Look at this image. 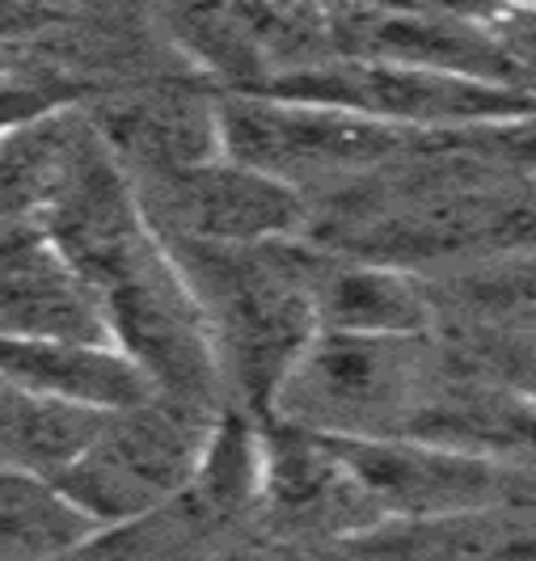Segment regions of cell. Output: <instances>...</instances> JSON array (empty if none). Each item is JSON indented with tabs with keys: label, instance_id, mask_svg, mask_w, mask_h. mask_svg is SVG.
<instances>
[{
	"label": "cell",
	"instance_id": "1",
	"mask_svg": "<svg viewBox=\"0 0 536 561\" xmlns=\"http://www.w3.org/2000/svg\"><path fill=\"white\" fill-rule=\"evenodd\" d=\"M38 228L89 283L111 342L152 380L157 397L225 414V389L195 300L98 127Z\"/></svg>",
	"mask_w": 536,
	"mask_h": 561
},
{
	"label": "cell",
	"instance_id": "2",
	"mask_svg": "<svg viewBox=\"0 0 536 561\" xmlns=\"http://www.w3.org/2000/svg\"><path fill=\"white\" fill-rule=\"evenodd\" d=\"M203 321L228 410L266 422L283 380L321 334L312 275L317 245H186L166 241Z\"/></svg>",
	"mask_w": 536,
	"mask_h": 561
},
{
	"label": "cell",
	"instance_id": "3",
	"mask_svg": "<svg viewBox=\"0 0 536 561\" xmlns=\"http://www.w3.org/2000/svg\"><path fill=\"white\" fill-rule=\"evenodd\" d=\"M444 346L426 337L317 334L283 380L266 422H287L321 439H401Z\"/></svg>",
	"mask_w": 536,
	"mask_h": 561
},
{
	"label": "cell",
	"instance_id": "4",
	"mask_svg": "<svg viewBox=\"0 0 536 561\" xmlns=\"http://www.w3.org/2000/svg\"><path fill=\"white\" fill-rule=\"evenodd\" d=\"M216 106L228 161L275 178L309 203L312 195H342L380 178L426 144L360 114L271 93H216Z\"/></svg>",
	"mask_w": 536,
	"mask_h": 561
},
{
	"label": "cell",
	"instance_id": "5",
	"mask_svg": "<svg viewBox=\"0 0 536 561\" xmlns=\"http://www.w3.org/2000/svg\"><path fill=\"white\" fill-rule=\"evenodd\" d=\"M220 414L166 397L102 422L89 448L52 485L98 533H123L186 499Z\"/></svg>",
	"mask_w": 536,
	"mask_h": 561
},
{
	"label": "cell",
	"instance_id": "6",
	"mask_svg": "<svg viewBox=\"0 0 536 561\" xmlns=\"http://www.w3.org/2000/svg\"><path fill=\"white\" fill-rule=\"evenodd\" d=\"M262 93L334 106V111L360 114V118H372L380 127H394L419 140L474 131L486 123H508V118L536 111L533 93L515 84L469 81V77L367 64V59H330L309 72L283 77Z\"/></svg>",
	"mask_w": 536,
	"mask_h": 561
},
{
	"label": "cell",
	"instance_id": "7",
	"mask_svg": "<svg viewBox=\"0 0 536 561\" xmlns=\"http://www.w3.org/2000/svg\"><path fill=\"white\" fill-rule=\"evenodd\" d=\"M152 232L186 245H275L312 228V203L275 178L228 157L198 165L127 173Z\"/></svg>",
	"mask_w": 536,
	"mask_h": 561
},
{
	"label": "cell",
	"instance_id": "8",
	"mask_svg": "<svg viewBox=\"0 0 536 561\" xmlns=\"http://www.w3.org/2000/svg\"><path fill=\"white\" fill-rule=\"evenodd\" d=\"M360 481L367 503L376 506L385 524H426L448 515H474L494 506H533L536 511V473L494 465L481 456L414 444V439H334Z\"/></svg>",
	"mask_w": 536,
	"mask_h": 561
},
{
	"label": "cell",
	"instance_id": "9",
	"mask_svg": "<svg viewBox=\"0 0 536 561\" xmlns=\"http://www.w3.org/2000/svg\"><path fill=\"white\" fill-rule=\"evenodd\" d=\"M334 59L397 64L419 72L515 84L508 51L478 18V9H431V4H326ZM528 93V89H524Z\"/></svg>",
	"mask_w": 536,
	"mask_h": 561
},
{
	"label": "cell",
	"instance_id": "10",
	"mask_svg": "<svg viewBox=\"0 0 536 561\" xmlns=\"http://www.w3.org/2000/svg\"><path fill=\"white\" fill-rule=\"evenodd\" d=\"M258 515L292 540H326L339 549L380 528V515L351 478L339 444L287 422H262Z\"/></svg>",
	"mask_w": 536,
	"mask_h": 561
},
{
	"label": "cell",
	"instance_id": "11",
	"mask_svg": "<svg viewBox=\"0 0 536 561\" xmlns=\"http://www.w3.org/2000/svg\"><path fill=\"white\" fill-rule=\"evenodd\" d=\"M0 337L114 346L89 283L38 225L0 220Z\"/></svg>",
	"mask_w": 536,
	"mask_h": 561
},
{
	"label": "cell",
	"instance_id": "12",
	"mask_svg": "<svg viewBox=\"0 0 536 561\" xmlns=\"http://www.w3.org/2000/svg\"><path fill=\"white\" fill-rule=\"evenodd\" d=\"M102 140L127 173H161L225 157L220 106L207 84L152 81L114 93L102 106H85Z\"/></svg>",
	"mask_w": 536,
	"mask_h": 561
},
{
	"label": "cell",
	"instance_id": "13",
	"mask_svg": "<svg viewBox=\"0 0 536 561\" xmlns=\"http://www.w3.org/2000/svg\"><path fill=\"white\" fill-rule=\"evenodd\" d=\"M0 380L13 389L93 414H123L157 389L118 346L64 337H0Z\"/></svg>",
	"mask_w": 536,
	"mask_h": 561
},
{
	"label": "cell",
	"instance_id": "14",
	"mask_svg": "<svg viewBox=\"0 0 536 561\" xmlns=\"http://www.w3.org/2000/svg\"><path fill=\"white\" fill-rule=\"evenodd\" d=\"M312 300L321 334L426 337L440 325V309L423 275L397 271L385 262L346 257L321 245H317Z\"/></svg>",
	"mask_w": 536,
	"mask_h": 561
},
{
	"label": "cell",
	"instance_id": "15",
	"mask_svg": "<svg viewBox=\"0 0 536 561\" xmlns=\"http://www.w3.org/2000/svg\"><path fill=\"white\" fill-rule=\"evenodd\" d=\"M342 561H536V511L494 506L426 524H385L351 540Z\"/></svg>",
	"mask_w": 536,
	"mask_h": 561
},
{
	"label": "cell",
	"instance_id": "16",
	"mask_svg": "<svg viewBox=\"0 0 536 561\" xmlns=\"http://www.w3.org/2000/svg\"><path fill=\"white\" fill-rule=\"evenodd\" d=\"M93 136L85 106L43 114L0 136V220L38 225Z\"/></svg>",
	"mask_w": 536,
	"mask_h": 561
},
{
	"label": "cell",
	"instance_id": "17",
	"mask_svg": "<svg viewBox=\"0 0 536 561\" xmlns=\"http://www.w3.org/2000/svg\"><path fill=\"white\" fill-rule=\"evenodd\" d=\"M98 528L59 494L52 481L0 473V558L52 561L85 549Z\"/></svg>",
	"mask_w": 536,
	"mask_h": 561
},
{
	"label": "cell",
	"instance_id": "18",
	"mask_svg": "<svg viewBox=\"0 0 536 561\" xmlns=\"http://www.w3.org/2000/svg\"><path fill=\"white\" fill-rule=\"evenodd\" d=\"M469 364L494 376L515 393L536 401V330H511V325H478L456 346Z\"/></svg>",
	"mask_w": 536,
	"mask_h": 561
},
{
	"label": "cell",
	"instance_id": "19",
	"mask_svg": "<svg viewBox=\"0 0 536 561\" xmlns=\"http://www.w3.org/2000/svg\"><path fill=\"white\" fill-rule=\"evenodd\" d=\"M478 18L499 38L508 51L520 89L536 98V4H499V9H478Z\"/></svg>",
	"mask_w": 536,
	"mask_h": 561
},
{
	"label": "cell",
	"instance_id": "20",
	"mask_svg": "<svg viewBox=\"0 0 536 561\" xmlns=\"http://www.w3.org/2000/svg\"><path fill=\"white\" fill-rule=\"evenodd\" d=\"M241 561H287V558H241Z\"/></svg>",
	"mask_w": 536,
	"mask_h": 561
}]
</instances>
